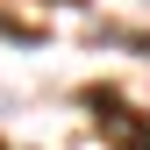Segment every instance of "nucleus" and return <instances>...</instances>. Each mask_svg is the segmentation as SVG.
Instances as JSON below:
<instances>
[{
    "mask_svg": "<svg viewBox=\"0 0 150 150\" xmlns=\"http://www.w3.org/2000/svg\"><path fill=\"white\" fill-rule=\"evenodd\" d=\"M86 107H93V136L107 150H150V122L122 100V93H86Z\"/></svg>",
    "mask_w": 150,
    "mask_h": 150,
    "instance_id": "f257e3e1",
    "label": "nucleus"
}]
</instances>
